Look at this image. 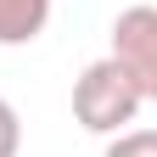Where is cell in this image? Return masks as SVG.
I'll return each mask as SVG.
<instances>
[{
  "label": "cell",
  "mask_w": 157,
  "mask_h": 157,
  "mask_svg": "<svg viewBox=\"0 0 157 157\" xmlns=\"http://www.w3.org/2000/svg\"><path fill=\"white\" fill-rule=\"evenodd\" d=\"M101 157H157V129H124V135H112Z\"/></svg>",
  "instance_id": "cell-4"
},
{
  "label": "cell",
  "mask_w": 157,
  "mask_h": 157,
  "mask_svg": "<svg viewBox=\"0 0 157 157\" xmlns=\"http://www.w3.org/2000/svg\"><path fill=\"white\" fill-rule=\"evenodd\" d=\"M23 151V118H17V107L0 95V157H17Z\"/></svg>",
  "instance_id": "cell-5"
},
{
  "label": "cell",
  "mask_w": 157,
  "mask_h": 157,
  "mask_svg": "<svg viewBox=\"0 0 157 157\" xmlns=\"http://www.w3.org/2000/svg\"><path fill=\"white\" fill-rule=\"evenodd\" d=\"M140 107L146 101H140V90H135V78L118 67L112 56H95V62L73 78V118L90 135H124Z\"/></svg>",
  "instance_id": "cell-1"
},
{
  "label": "cell",
  "mask_w": 157,
  "mask_h": 157,
  "mask_svg": "<svg viewBox=\"0 0 157 157\" xmlns=\"http://www.w3.org/2000/svg\"><path fill=\"white\" fill-rule=\"evenodd\" d=\"M51 23V0H0V45H28Z\"/></svg>",
  "instance_id": "cell-3"
},
{
  "label": "cell",
  "mask_w": 157,
  "mask_h": 157,
  "mask_svg": "<svg viewBox=\"0 0 157 157\" xmlns=\"http://www.w3.org/2000/svg\"><path fill=\"white\" fill-rule=\"evenodd\" d=\"M112 62L135 78L140 101H157V6H124L112 17Z\"/></svg>",
  "instance_id": "cell-2"
}]
</instances>
